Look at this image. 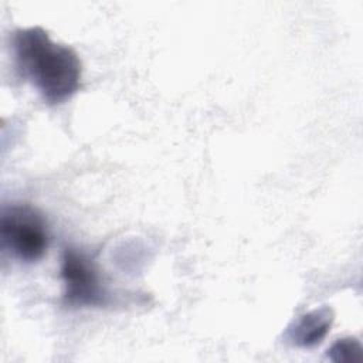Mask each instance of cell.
<instances>
[{"label": "cell", "mask_w": 363, "mask_h": 363, "mask_svg": "<svg viewBox=\"0 0 363 363\" xmlns=\"http://www.w3.org/2000/svg\"><path fill=\"white\" fill-rule=\"evenodd\" d=\"M11 48L20 77L33 84L45 104H64L79 91L82 62L78 52L52 41L41 26L17 28Z\"/></svg>", "instance_id": "6da1fadb"}, {"label": "cell", "mask_w": 363, "mask_h": 363, "mask_svg": "<svg viewBox=\"0 0 363 363\" xmlns=\"http://www.w3.org/2000/svg\"><path fill=\"white\" fill-rule=\"evenodd\" d=\"M0 240L3 250L14 259L37 262L50 245L47 218L41 210L27 203L6 206L0 217Z\"/></svg>", "instance_id": "7a4b0ae2"}, {"label": "cell", "mask_w": 363, "mask_h": 363, "mask_svg": "<svg viewBox=\"0 0 363 363\" xmlns=\"http://www.w3.org/2000/svg\"><path fill=\"white\" fill-rule=\"evenodd\" d=\"M62 302L69 308H102L111 294L95 262L81 250L67 247L61 255Z\"/></svg>", "instance_id": "3957f363"}, {"label": "cell", "mask_w": 363, "mask_h": 363, "mask_svg": "<svg viewBox=\"0 0 363 363\" xmlns=\"http://www.w3.org/2000/svg\"><path fill=\"white\" fill-rule=\"evenodd\" d=\"M335 322V311L328 306H319L299 315L285 329L282 337L286 343L301 349H312L320 345Z\"/></svg>", "instance_id": "277c9868"}, {"label": "cell", "mask_w": 363, "mask_h": 363, "mask_svg": "<svg viewBox=\"0 0 363 363\" xmlns=\"http://www.w3.org/2000/svg\"><path fill=\"white\" fill-rule=\"evenodd\" d=\"M326 357L336 363H362L363 346L360 340L353 336L340 337L326 350Z\"/></svg>", "instance_id": "5b68a950"}]
</instances>
